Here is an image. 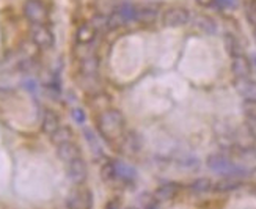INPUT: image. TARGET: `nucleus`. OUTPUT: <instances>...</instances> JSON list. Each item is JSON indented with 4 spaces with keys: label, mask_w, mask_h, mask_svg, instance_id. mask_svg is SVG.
Returning <instances> with one entry per match:
<instances>
[{
    "label": "nucleus",
    "mask_w": 256,
    "mask_h": 209,
    "mask_svg": "<svg viewBox=\"0 0 256 209\" xmlns=\"http://www.w3.org/2000/svg\"><path fill=\"white\" fill-rule=\"evenodd\" d=\"M98 129L108 140H115L124 129V116L120 110L108 108L98 116Z\"/></svg>",
    "instance_id": "1"
},
{
    "label": "nucleus",
    "mask_w": 256,
    "mask_h": 209,
    "mask_svg": "<svg viewBox=\"0 0 256 209\" xmlns=\"http://www.w3.org/2000/svg\"><path fill=\"white\" fill-rule=\"evenodd\" d=\"M93 196L88 189H76L66 198V208L68 209H92Z\"/></svg>",
    "instance_id": "2"
},
{
    "label": "nucleus",
    "mask_w": 256,
    "mask_h": 209,
    "mask_svg": "<svg viewBox=\"0 0 256 209\" xmlns=\"http://www.w3.org/2000/svg\"><path fill=\"white\" fill-rule=\"evenodd\" d=\"M24 14L35 26H42V22L46 20L48 11L44 4L40 2V0H27L24 5Z\"/></svg>",
    "instance_id": "3"
},
{
    "label": "nucleus",
    "mask_w": 256,
    "mask_h": 209,
    "mask_svg": "<svg viewBox=\"0 0 256 209\" xmlns=\"http://www.w3.org/2000/svg\"><path fill=\"white\" fill-rule=\"evenodd\" d=\"M190 14L184 8H168L162 14V24L166 27H180L188 20Z\"/></svg>",
    "instance_id": "4"
},
{
    "label": "nucleus",
    "mask_w": 256,
    "mask_h": 209,
    "mask_svg": "<svg viewBox=\"0 0 256 209\" xmlns=\"http://www.w3.org/2000/svg\"><path fill=\"white\" fill-rule=\"evenodd\" d=\"M208 167L220 174H239V168L234 164H231L228 159L220 158V156H210L208 159Z\"/></svg>",
    "instance_id": "5"
},
{
    "label": "nucleus",
    "mask_w": 256,
    "mask_h": 209,
    "mask_svg": "<svg viewBox=\"0 0 256 209\" xmlns=\"http://www.w3.org/2000/svg\"><path fill=\"white\" fill-rule=\"evenodd\" d=\"M88 176V167L82 158L68 164V178L74 184H82Z\"/></svg>",
    "instance_id": "6"
},
{
    "label": "nucleus",
    "mask_w": 256,
    "mask_h": 209,
    "mask_svg": "<svg viewBox=\"0 0 256 209\" xmlns=\"http://www.w3.org/2000/svg\"><path fill=\"white\" fill-rule=\"evenodd\" d=\"M115 174H116V180L121 182H134L137 180V170L132 167V165L123 162V160H115Z\"/></svg>",
    "instance_id": "7"
},
{
    "label": "nucleus",
    "mask_w": 256,
    "mask_h": 209,
    "mask_svg": "<svg viewBox=\"0 0 256 209\" xmlns=\"http://www.w3.org/2000/svg\"><path fill=\"white\" fill-rule=\"evenodd\" d=\"M32 41L40 48H50L54 44V35L44 26H35L32 28Z\"/></svg>",
    "instance_id": "8"
},
{
    "label": "nucleus",
    "mask_w": 256,
    "mask_h": 209,
    "mask_svg": "<svg viewBox=\"0 0 256 209\" xmlns=\"http://www.w3.org/2000/svg\"><path fill=\"white\" fill-rule=\"evenodd\" d=\"M57 154H58V158L66 162V164H70L76 159H79L82 158V152H80V148L76 145V143L70 142V143H64V145H60L57 146Z\"/></svg>",
    "instance_id": "9"
},
{
    "label": "nucleus",
    "mask_w": 256,
    "mask_h": 209,
    "mask_svg": "<svg viewBox=\"0 0 256 209\" xmlns=\"http://www.w3.org/2000/svg\"><path fill=\"white\" fill-rule=\"evenodd\" d=\"M60 128V118L55 115L50 110H46L42 114V121H41V130L44 134H49L52 136L55 130Z\"/></svg>",
    "instance_id": "10"
},
{
    "label": "nucleus",
    "mask_w": 256,
    "mask_h": 209,
    "mask_svg": "<svg viewBox=\"0 0 256 209\" xmlns=\"http://www.w3.org/2000/svg\"><path fill=\"white\" fill-rule=\"evenodd\" d=\"M176 194H178L176 182H164L154 190L152 195L156 198V202H166V200H170V198H173Z\"/></svg>",
    "instance_id": "11"
},
{
    "label": "nucleus",
    "mask_w": 256,
    "mask_h": 209,
    "mask_svg": "<svg viewBox=\"0 0 256 209\" xmlns=\"http://www.w3.org/2000/svg\"><path fill=\"white\" fill-rule=\"evenodd\" d=\"M84 136H85V138H86V143H88V146H90V151H92L93 156H94L96 159L102 158V156H104L102 143H101V140L98 138V136L94 134V132H93L92 129H85V130H84Z\"/></svg>",
    "instance_id": "12"
},
{
    "label": "nucleus",
    "mask_w": 256,
    "mask_h": 209,
    "mask_svg": "<svg viewBox=\"0 0 256 209\" xmlns=\"http://www.w3.org/2000/svg\"><path fill=\"white\" fill-rule=\"evenodd\" d=\"M72 137H74V132L70 126H60L50 136V142L55 146H60V145H64V143L72 142Z\"/></svg>",
    "instance_id": "13"
},
{
    "label": "nucleus",
    "mask_w": 256,
    "mask_h": 209,
    "mask_svg": "<svg viewBox=\"0 0 256 209\" xmlns=\"http://www.w3.org/2000/svg\"><path fill=\"white\" fill-rule=\"evenodd\" d=\"M159 18V11L154 6H142L138 8L137 13V22H143V24H152Z\"/></svg>",
    "instance_id": "14"
},
{
    "label": "nucleus",
    "mask_w": 256,
    "mask_h": 209,
    "mask_svg": "<svg viewBox=\"0 0 256 209\" xmlns=\"http://www.w3.org/2000/svg\"><path fill=\"white\" fill-rule=\"evenodd\" d=\"M116 10L121 13V16L124 18V20L128 22V24H129V22H136L137 20V13H138L137 6H134L130 4H121Z\"/></svg>",
    "instance_id": "15"
},
{
    "label": "nucleus",
    "mask_w": 256,
    "mask_h": 209,
    "mask_svg": "<svg viewBox=\"0 0 256 209\" xmlns=\"http://www.w3.org/2000/svg\"><path fill=\"white\" fill-rule=\"evenodd\" d=\"M94 33H96V30L93 28L92 24H85L79 28V32H77V40L85 44L94 38Z\"/></svg>",
    "instance_id": "16"
},
{
    "label": "nucleus",
    "mask_w": 256,
    "mask_h": 209,
    "mask_svg": "<svg viewBox=\"0 0 256 209\" xmlns=\"http://www.w3.org/2000/svg\"><path fill=\"white\" fill-rule=\"evenodd\" d=\"M101 178H102V181H106V182H112V181L116 180L114 162H107L106 165H102V168H101Z\"/></svg>",
    "instance_id": "17"
},
{
    "label": "nucleus",
    "mask_w": 256,
    "mask_h": 209,
    "mask_svg": "<svg viewBox=\"0 0 256 209\" xmlns=\"http://www.w3.org/2000/svg\"><path fill=\"white\" fill-rule=\"evenodd\" d=\"M210 186H212L210 180H208V178H200V180H196V181H194L190 184V190L192 192H196V194H202V192L209 190Z\"/></svg>",
    "instance_id": "18"
},
{
    "label": "nucleus",
    "mask_w": 256,
    "mask_h": 209,
    "mask_svg": "<svg viewBox=\"0 0 256 209\" xmlns=\"http://www.w3.org/2000/svg\"><path fill=\"white\" fill-rule=\"evenodd\" d=\"M124 145L126 146H129V152L132 154V152H138L140 150H142V142H140V137L137 136V134H130V136H128L126 137V140H124Z\"/></svg>",
    "instance_id": "19"
},
{
    "label": "nucleus",
    "mask_w": 256,
    "mask_h": 209,
    "mask_svg": "<svg viewBox=\"0 0 256 209\" xmlns=\"http://www.w3.org/2000/svg\"><path fill=\"white\" fill-rule=\"evenodd\" d=\"M128 22L124 20V18L121 16V13L118 10H115L112 14L108 16V28H118V27H121V26H126Z\"/></svg>",
    "instance_id": "20"
},
{
    "label": "nucleus",
    "mask_w": 256,
    "mask_h": 209,
    "mask_svg": "<svg viewBox=\"0 0 256 209\" xmlns=\"http://www.w3.org/2000/svg\"><path fill=\"white\" fill-rule=\"evenodd\" d=\"M92 26L93 28L98 32L101 28H108V16H104V14H96L92 20Z\"/></svg>",
    "instance_id": "21"
},
{
    "label": "nucleus",
    "mask_w": 256,
    "mask_h": 209,
    "mask_svg": "<svg viewBox=\"0 0 256 209\" xmlns=\"http://www.w3.org/2000/svg\"><path fill=\"white\" fill-rule=\"evenodd\" d=\"M71 116H72V120L76 121V123H79V124H84L85 120H86V115L84 112V108H80V107L72 108L71 110Z\"/></svg>",
    "instance_id": "22"
},
{
    "label": "nucleus",
    "mask_w": 256,
    "mask_h": 209,
    "mask_svg": "<svg viewBox=\"0 0 256 209\" xmlns=\"http://www.w3.org/2000/svg\"><path fill=\"white\" fill-rule=\"evenodd\" d=\"M244 112H246V115L252 120H256V101H252V99H248V101L244 104Z\"/></svg>",
    "instance_id": "23"
},
{
    "label": "nucleus",
    "mask_w": 256,
    "mask_h": 209,
    "mask_svg": "<svg viewBox=\"0 0 256 209\" xmlns=\"http://www.w3.org/2000/svg\"><path fill=\"white\" fill-rule=\"evenodd\" d=\"M238 184L236 182H220L216 189L217 190H231V189H236Z\"/></svg>",
    "instance_id": "24"
},
{
    "label": "nucleus",
    "mask_w": 256,
    "mask_h": 209,
    "mask_svg": "<svg viewBox=\"0 0 256 209\" xmlns=\"http://www.w3.org/2000/svg\"><path fill=\"white\" fill-rule=\"evenodd\" d=\"M106 209H123V208H121V202L118 200V198H114V200H110L106 204Z\"/></svg>",
    "instance_id": "25"
},
{
    "label": "nucleus",
    "mask_w": 256,
    "mask_h": 209,
    "mask_svg": "<svg viewBox=\"0 0 256 209\" xmlns=\"http://www.w3.org/2000/svg\"><path fill=\"white\" fill-rule=\"evenodd\" d=\"M246 94H248V96H256V84L247 82V85H246Z\"/></svg>",
    "instance_id": "26"
},
{
    "label": "nucleus",
    "mask_w": 256,
    "mask_h": 209,
    "mask_svg": "<svg viewBox=\"0 0 256 209\" xmlns=\"http://www.w3.org/2000/svg\"><path fill=\"white\" fill-rule=\"evenodd\" d=\"M129 209H137V208H129Z\"/></svg>",
    "instance_id": "27"
}]
</instances>
